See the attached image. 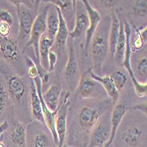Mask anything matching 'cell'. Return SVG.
<instances>
[{
	"instance_id": "d4e9b609",
	"label": "cell",
	"mask_w": 147,
	"mask_h": 147,
	"mask_svg": "<svg viewBox=\"0 0 147 147\" xmlns=\"http://www.w3.org/2000/svg\"><path fill=\"white\" fill-rule=\"evenodd\" d=\"M30 147H52L53 138L43 129H35L30 138Z\"/></svg>"
},
{
	"instance_id": "f546056e",
	"label": "cell",
	"mask_w": 147,
	"mask_h": 147,
	"mask_svg": "<svg viewBox=\"0 0 147 147\" xmlns=\"http://www.w3.org/2000/svg\"><path fill=\"white\" fill-rule=\"evenodd\" d=\"M130 26H133V28H134V31H135V35L132 39V43L130 42V47H131V51L135 52V51L142 49L145 44L144 43V42L142 41V39L139 35V29L134 24H131Z\"/></svg>"
},
{
	"instance_id": "603a6c76",
	"label": "cell",
	"mask_w": 147,
	"mask_h": 147,
	"mask_svg": "<svg viewBox=\"0 0 147 147\" xmlns=\"http://www.w3.org/2000/svg\"><path fill=\"white\" fill-rule=\"evenodd\" d=\"M54 44V41L49 39L47 35L44 34L39 42V58H40V64L42 67L48 71L49 69V53L50 49Z\"/></svg>"
},
{
	"instance_id": "4316f807",
	"label": "cell",
	"mask_w": 147,
	"mask_h": 147,
	"mask_svg": "<svg viewBox=\"0 0 147 147\" xmlns=\"http://www.w3.org/2000/svg\"><path fill=\"white\" fill-rule=\"evenodd\" d=\"M109 76L112 78L114 85L116 87V89L119 92H121L124 88V86H126V84L128 82L127 73L123 70L118 68V69L114 70Z\"/></svg>"
},
{
	"instance_id": "3957f363",
	"label": "cell",
	"mask_w": 147,
	"mask_h": 147,
	"mask_svg": "<svg viewBox=\"0 0 147 147\" xmlns=\"http://www.w3.org/2000/svg\"><path fill=\"white\" fill-rule=\"evenodd\" d=\"M0 75L5 79V88L12 102L21 105L28 96V88L24 80L10 66L0 58Z\"/></svg>"
},
{
	"instance_id": "8fae6325",
	"label": "cell",
	"mask_w": 147,
	"mask_h": 147,
	"mask_svg": "<svg viewBox=\"0 0 147 147\" xmlns=\"http://www.w3.org/2000/svg\"><path fill=\"white\" fill-rule=\"evenodd\" d=\"M15 38H0V57L9 66L21 63V52Z\"/></svg>"
},
{
	"instance_id": "e575fe53",
	"label": "cell",
	"mask_w": 147,
	"mask_h": 147,
	"mask_svg": "<svg viewBox=\"0 0 147 147\" xmlns=\"http://www.w3.org/2000/svg\"><path fill=\"white\" fill-rule=\"evenodd\" d=\"M11 26L5 22H0V37L8 38L11 34Z\"/></svg>"
},
{
	"instance_id": "60d3db41",
	"label": "cell",
	"mask_w": 147,
	"mask_h": 147,
	"mask_svg": "<svg viewBox=\"0 0 147 147\" xmlns=\"http://www.w3.org/2000/svg\"><path fill=\"white\" fill-rule=\"evenodd\" d=\"M63 147H72V146H71L70 144H64Z\"/></svg>"
},
{
	"instance_id": "e0dca14e",
	"label": "cell",
	"mask_w": 147,
	"mask_h": 147,
	"mask_svg": "<svg viewBox=\"0 0 147 147\" xmlns=\"http://www.w3.org/2000/svg\"><path fill=\"white\" fill-rule=\"evenodd\" d=\"M49 3L57 6L60 10L61 14L66 22L69 31L71 26L72 30L75 21L76 1H71V0H54V1H49Z\"/></svg>"
},
{
	"instance_id": "7a4b0ae2",
	"label": "cell",
	"mask_w": 147,
	"mask_h": 147,
	"mask_svg": "<svg viewBox=\"0 0 147 147\" xmlns=\"http://www.w3.org/2000/svg\"><path fill=\"white\" fill-rule=\"evenodd\" d=\"M111 24V18L106 17L101 20L98 28L92 35L90 42L89 50L92 62V67L95 70V74L100 75L102 71L104 62L109 55V33Z\"/></svg>"
},
{
	"instance_id": "cb8c5ba5",
	"label": "cell",
	"mask_w": 147,
	"mask_h": 147,
	"mask_svg": "<svg viewBox=\"0 0 147 147\" xmlns=\"http://www.w3.org/2000/svg\"><path fill=\"white\" fill-rule=\"evenodd\" d=\"M10 138L12 144L15 147H26L28 135H26V129L23 123L15 122V124L10 134Z\"/></svg>"
},
{
	"instance_id": "8d00e7d4",
	"label": "cell",
	"mask_w": 147,
	"mask_h": 147,
	"mask_svg": "<svg viewBox=\"0 0 147 147\" xmlns=\"http://www.w3.org/2000/svg\"><path fill=\"white\" fill-rule=\"evenodd\" d=\"M102 6L106 9H110V8H113L115 5H116L118 4L117 1H114V0H111V1H109V0H104V1H100Z\"/></svg>"
},
{
	"instance_id": "7c38bea8",
	"label": "cell",
	"mask_w": 147,
	"mask_h": 147,
	"mask_svg": "<svg viewBox=\"0 0 147 147\" xmlns=\"http://www.w3.org/2000/svg\"><path fill=\"white\" fill-rule=\"evenodd\" d=\"M89 28V18L87 11L82 1H76L75 9V21L73 29L69 33V38L73 41L85 38L86 33Z\"/></svg>"
},
{
	"instance_id": "83f0119b",
	"label": "cell",
	"mask_w": 147,
	"mask_h": 147,
	"mask_svg": "<svg viewBox=\"0 0 147 147\" xmlns=\"http://www.w3.org/2000/svg\"><path fill=\"white\" fill-rule=\"evenodd\" d=\"M134 74L138 75L140 78L139 81L145 83L146 82V78H147V58L146 55H143L139 57L135 63V71Z\"/></svg>"
},
{
	"instance_id": "74e56055",
	"label": "cell",
	"mask_w": 147,
	"mask_h": 147,
	"mask_svg": "<svg viewBox=\"0 0 147 147\" xmlns=\"http://www.w3.org/2000/svg\"><path fill=\"white\" fill-rule=\"evenodd\" d=\"M139 35L142 39V41L144 42V43L146 44V42H147V28H146V26L142 29H139Z\"/></svg>"
},
{
	"instance_id": "30bf717a",
	"label": "cell",
	"mask_w": 147,
	"mask_h": 147,
	"mask_svg": "<svg viewBox=\"0 0 147 147\" xmlns=\"http://www.w3.org/2000/svg\"><path fill=\"white\" fill-rule=\"evenodd\" d=\"M120 139L124 147H142L146 142V127L129 123L121 131Z\"/></svg>"
},
{
	"instance_id": "f35d334b",
	"label": "cell",
	"mask_w": 147,
	"mask_h": 147,
	"mask_svg": "<svg viewBox=\"0 0 147 147\" xmlns=\"http://www.w3.org/2000/svg\"><path fill=\"white\" fill-rule=\"evenodd\" d=\"M8 129H9V123L7 121H5L2 123H0V136H1Z\"/></svg>"
},
{
	"instance_id": "9c48e42d",
	"label": "cell",
	"mask_w": 147,
	"mask_h": 147,
	"mask_svg": "<svg viewBox=\"0 0 147 147\" xmlns=\"http://www.w3.org/2000/svg\"><path fill=\"white\" fill-rule=\"evenodd\" d=\"M70 92H65L64 96L63 98L62 103L58 106V110L56 115V131L57 136L58 138V144L57 147H63L66 136H67V119H68V113H69V107H70Z\"/></svg>"
},
{
	"instance_id": "5b68a950",
	"label": "cell",
	"mask_w": 147,
	"mask_h": 147,
	"mask_svg": "<svg viewBox=\"0 0 147 147\" xmlns=\"http://www.w3.org/2000/svg\"><path fill=\"white\" fill-rule=\"evenodd\" d=\"M13 5L16 7L17 16L19 20V34L18 42L20 48V50L24 51L26 45L28 44L32 28L34 22V20L37 16L38 9H31L26 6L21 1H10Z\"/></svg>"
},
{
	"instance_id": "5bb4252c",
	"label": "cell",
	"mask_w": 147,
	"mask_h": 147,
	"mask_svg": "<svg viewBox=\"0 0 147 147\" xmlns=\"http://www.w3.org/2000/svg\"><path fill=\"white\" fill-rule=\"evenodd\" d=\"M82 3L85 5V8L87 11V15L89 18V28L86 33L85 42H84V54L86 57H88L91 40L92 38V35L94 34L98 26L102 19H101L100 12L94 7L92 6L89 1H87V0H83Z\"/></svg>"
},
{
	"instance_id": "44dd1931",
	"label": "cell",
	"mask_w": 147,
	"mask_h": 147,
	"mask_svg": "<svg viewBox=\"0 0 147 147\" xmlns=\"http://www.w3.org/2000/svg\"><path fill=\"white\" fill-rule=\"evenodd\" d=\"M57 12H58V18H59V26H58V30L56 35L55 42L57 44V47L58 48V50L60 52L64 51L65 48L67 47V42L69 39V29L67 28V25L63 18L60 10L57 8Z\"/></svg>"
},
{
	"instance_id": "d590c367",
	"label": "cell",
	"mask_w": 147,
	"mask_h": 147,
	"mask_svg": "<svg viewBox=\"0 0 147 147\" xmlns=\"http://www.w3.org/2000/svg\"><path fill=\"white\" fill-rule=\"evenodd\" d=\"M130 110H140L142 111L143 115H144L146 117V103L138 104V105L133 106L132 108H130Z\"/></svg>"
},
{
	"instance_id": "4dcf8cb0",
	"label": "cell",
	"mask_w": 147,
	"mask_h": 147,
	"mask_svg": "<svg viewBox=\"0 0 147 147\" xmlns=\"http://www.w3.org/2000/svg\"><path fill=\"white\" fill-rule=\"evenodd\" d=\"M8 97L9 95L5 85L2 82H0V116L3 115L6 109Z\"/></svg>"
},
{
	"instance_id": "6da1fadb",
	"label": "cell",
	"mask_w": 147,
	"mask_h": 147,
	"mask_svg": "<svg viewBox=\"0 0 147 147\" xmlns=\"http://www.w3.org/2000/svg\"><path fill=\"white\" fill-rule=\"evenodd\" d=\"M110 99L107 98L92 101L80 108L75 116L71 132V144L78 147H87L89 134L101 116L110 110L112 106Z\"/></svg>"
},
{
	"instance_id": "9a60e30c",
	"label": "cell",
	"mask_w": 147,
	"mask_h": 147,
	"mask_svg": "<svg viewBox=\"0 0 147 147\" xmlns=\"http://www.w3.org/2000/svg\"><path fill=\"white\" fill-rule=\"evenodd\" d=\"M68 46V61L63 70V77L67 82H73L78 75V60L74 48V41L69 38L67 42Z\"/></svg>"
},
{
	"instance_id": "2e32d148",
	"label": "cell",
	"mask_w": 147,
	"mask_h": 147,
	"mask_svg": "<svg viewBox=\"0 0 147 147\" xmlns=\"http://www.w3.org/2000/svg\"><path fill=\"white\" fill-rule=\"evenodd\" d=\"M28 97L30 102L31 109V116L34 121H36L40 123L44 124V118L42 115V109L40 98L38 96L35 84L33 79H30L29 86H28Z\"/></svg>"
},
{
	"instance_id": "52a82bcc",
	"label": "cell",
	"mask_w": 147,
	"mask_h": 147,
	"mask_svg": "<svg viewBox=\"0 0 147 147\" xmlns=\"http://www.w3.org/2000/svg\"><path fill=\"white\" fill-rule=\"evenodd\" d=\"M110 110L105 113L89 134L87 147H105L110 138Z\"/></svg>"
},
{
	"instance_id": "ffe728a7",
	"label": "cell",
	"mask_w": 147,
	"mask_h": 147,
	"mask_svg": "<svg viewBox=\"0 0 147 147\" xmlns=\"http://www.w3.org/2000/svg\"><path fill=\"white\" fill-rule=\"evenodd\" d=\"M59 26V18L57 6L51 4L50 8L48 11L46 19V33L47 37L55 42L56 35Z\"/></svg>"
},
{
	"instance_id": "d6986e66",
	"label": "cell",
	"mask_w": 147,
	"mask_h": 147,
	"mask_svg": "<svg viewBox=\"0 0 147 147\" xmlns=\"http://www.w3.org/2000/svg\"><path fill=\"white\" fill-rule=\"evenodd\" d=\"M62 95V83L59 79H57L44 93L42 92V98L47 107L51 110L55 111L58 109L59 100Z\"/></svg>"
},
{
	"instance_id": "1f68e13d",
	"label": "cell",
	"mask_w": 147,
	"mask_h": 147,
	"mask_svg": "<svg viewBox=\"0 0 147 147\" xmlns=\"http://www.w3.org/2000/svg\"><path fill=\"white\" fill-rule=\"evenodd\" d=\"M26 66H28V73L29 78L31 79L37 78L39 76V73H38V68H37L34 61L31 57H26Z\"/></svg>"
},
{
	"instance_id": "ba28073f",
	"label": "cell",
	"mask_w": 147,
	"mask_h": 147,
	"mask_svg": "<svg viewBox=\"0 0 147 147\" xmlns=\"http://www.w3.org/2000/svg\"><path fill=\"white\" fill-rule=\"evenodd\" d=\"M92 69H89L80 77L78 86V93L80 99L83 100H103L105 97V91L103 90L101 85L92 78L90 73Z\"/></svg>"
},
{
	"instance_id": "277c9868",
	"label": "cell",
	"mask_w": 147,
	"mask_h": 147,
	"mask_svg": "<svg viewBox=\"0 0 147 147\" xmlns=\"http://www.w3.org/2000/svg\"><path fill=\"white\" fill-rule=\"evenodd\" d=\"M51 4L49 2L48 3H42L41 5L39 6L38 12H37V16L34 20L31 34L29 41L28 44L26 45V49H28L29 47H32L34 49V56L35 58L33 59L38 68V73L39 76L44 74L47 71H45L41 64H40V58H39V42L41 37L46 33V19H47V14H48V11L50 8Z\"/></svg>"
},
{
	"instance_id": "ab89813d",
	"label": "cell",
	"mask_w": 147,
	"mask_h": 147,
	"mask_svg": "<svg viewBox=\"0 0 147 147\" xmlns=\"http://www.w3.org/2000/svg\"><path fill=\"white\" fill-rule=\"evenodd\" d=\"M0 147H5V145L4 144V143L2 141H0Z\"/></svg>"
},
{
	"instance_id": "ac0fdd59",
	"label": "cell",
	"mask_w": 147,
	"mask_h": 147,
	"mask_svg": "<svg viewBox=\"0 0 147 147\" xmlns=\"http://www.w3.org/2000/svg\"><path fill=\"white\" fill-rule=\"evenodd\" d=\"M90 75L92 78H93L95 81L99 82L101 85L107 96L109 97V99H110L112 104L115 105L120 100V92L115 86L114 82L112 78H110V76L109 75H104V76L97 75L93 72L92 70L91 71Z\"/></svg>"
},
{
	"instance_id": "b9f144b4",
	"label": "cell",
	"mask_w": 147,
	"mask_h": 147,
	"mask_svg": "<svg viewBox=\"0 0 147 147\" xmlns=\"http://www.w3.org/2000/svg\"><path fill=\"white\" fill-rule=\"evenodd\" d=\"M109 147H115V146H114V145H113V144H111V145H110V146H109Z\"/></svg>"
},
{
	"instance_id": "4fadbf2b",
	"label": "cell",
	"mask_w": 147,
	"mask_h": 147,
	"mask_svg": "<svg viewBox=\"0 0 147 147\" xmlns=\"http://www.w3.org/2000/svg\"><path fill=\"white\" fill-rule=\"evenodd\" d=\"M129 110V106L127 101L123 100H119L115 105L114 108L110 112V138L109 140L105 145V147H109L113 144V142L115 138L119 127L121 125L124 116Z\"/></svg>"
},
{
	"instance_id": "d6a6232c",
	"label": "cell",
	"mask_w": 147,
	"mask_h": 147,
	"mask_svg": "<svg viewBox=\"0 0 147 147\" xmlns=\"http://www.w3.org/2000/svg\"><path fill=\"white\" fill-rule=\"evenodd\" d=\"M57 52L50 50L49 53V69H48V72L51 73L55 69V66L57 63Z\"/></svg>"
},
{
	"instance_id": "484cf974",
	"label": "cell",
	"mask_w": 147,
	"mask_h": 147,
	"mask_svg": "<svg viewBox=\"0 0 147 147\" xmlns=\"http://www.w3.org/2000/svg\"><path fill=\"white\" fill-rule=\"evenodd\" d=\"M126 47V34L124 31V24L123 21L120 19V32L119 36L117 39L116 47H115V52L114 57L115 62L119 64H122L124 57V51Z\"/></svg>"
},
{
	"instance_id": "7402d4cb",
	"label": "cell",
	"mask_w": 147,
	"mask_h": 147,
	"mask_svg": "<svg viewBox=\"0 0 147 147\" xmlns=\"http://www.w3.org/2000/svg\"><path fill=\"white\" fill-rule=\"evenodd\" d=\"M120 32V17L117 11H115L111 16V24L109 33V48L111 57H114L117 39Z\"/></svg>"
},
{
	"instance_id": "8992f818",
	"label": "cell",
	"mask_w": 147,
	"mask_h": 147,
	"mask_svg": "<svg viewBox=\"0 0 147 147\" xmlns=\"http://www.w3.org/2000/svg\"><path fill=\"white\" fill-rule=\"evenodd\" d=\"M124 31L126 34V47H125V51H124V57L123 61L122 63V66L126 69L127 73L131 78V81L134 86V90L136 94L139 98H144L146 97L147 95V83H143L139 82L137 77L134 74L131 65V56H132V51H131V47H130V37H131V26L129 22L124 21Z\"/></svg>"
},
{
	"instance_id": "836d02e7",
	"label": "cell",
	"mask_w": 147,
	"mask_h": 147,
	"mask_svg": "<svg viewBox=\"0 0 147 147\" xmlns=\"http://www.w3.org/2000/svg\"><path fill=\"white\" fill-rule=\"evenodd\" d=\"M0 21L7 23L11 26L13 24V19L11 13L7 10H0Z\"/></svg>"
},
{
	"instance_id": "f1b7e54d",
	"label": "cell",
	"mask_w": 147,
	"mask_h": 147,
	"mask_svg": "<svg viewBox=\"0 0 147 147\" xmlns=\"http://www.w3.org/2000/svg\"><path fill=\"white\" fill-rule=\"evenodd\" d=\"M132 12L134 16L139 18H145L147 14V1L144 0H138L134 1L131 5Z\"/></svg>"
}]
</instances>
